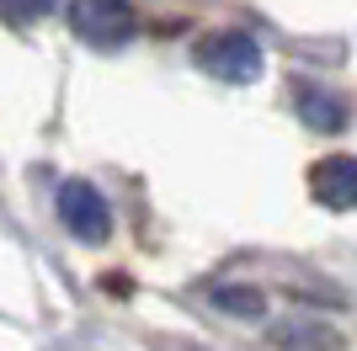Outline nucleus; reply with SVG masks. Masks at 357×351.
I'll list each match as a JSON object with an SVG mask.
<instances>
[{
    "label": "nucleus",
    "instance_id": "f257e3e1",
    "mask_svg": "<svg viewBox=\"0 0 357 351\" xmlns=\"http://www.w3.org/2000/svg\"><path fill=\"white\" fill-rule=\"evenodd\" d=\"M197 64L229 86H251L256 75H261V48H256L251 32H208L203 43H197Z\"/></svg>",
    "mask_w": 357,
    "mask_h": 351
},
{
    "label": "nucleus",
    "instance_id": "20e7f679",
    "mask_svg": "<svg viewBox=\"0 0 357 351\" xmlns=\"http://www.w3.org/2000/svg\"><path fill=\"white\" fill-rule=\"evenodd\" d=\"M310 187L326 208H357V160L352 155H326L310 171Z\"/></svg>",
    "mask_w": 357,
    "mask_h": 351
},
{
    "label": "nucleus",
    "instance_id": "f03ea898",
    "mask_svg": "<svg viewBox=\"0 0 357 351\" xmlns=\"http://www.w3.org/2000/svg\"><path fill=\"white\" fill-rule=\"evenodd\" d=\"M70 27L91 48H123L134 38V11L128 0H70Z\"/></svg>",
    "mask_w": 357,
    "mask_h": 351
},
{
    "label": "nucleus",
    "instance_id": "423d86ee",
    "mask_svg": "<svg viewBox=\"0 0 357 351\" xmlns=\"http://www.w3.org/2000/svg\"><path fill=\"white\" fill-rule=\"evenodd\" d=\"M213 304L224 309V314H245V320H261L267 314V298L256 288H235V282H213V292H208Z\"/></svg>",
    "mask_w": 357,
    "mask_h": 351
},
{
    "label": "nucleus",
    "instance_id": "39448f33",
    "mask_svg": "<svg viewBox=\"0 0 357 351\" xmlns=\"http://www.w3.org/2000/svg\"><path fill=\"white\" fill-rule=\"evenodd\" d=\"M294 102H298V117H304L314 133H342L347 128V102L336 96V91L314 86V80H298Z\"/></svg>",
    "mask_w": 357,
    "mask_h": 351
},
{
    "label": "nucleus",
    "instance_id": "7ed1b4c3",
    "mask_svg": "<svg viewBox=\"0 0 357 351\" xmlns=\"http://www.w3.org/2000/svg\"><path fill=\"white\" fill-rule=\"evenodd\" d=\"M54 208H59L64 229H70L75 240H86V245H102L107 234H112V208H107V197L91 187V181H64Z\"/></svg>",
    "mask_w": 357,
    "mask_h": 351
},
{
    "label": "nucleus",
    "instance_id": "0eeeda50",
    "mask_svg": "<svg viewBox=\"0 0 357 351\" xmlns=\"http://www.w3.org/2000/svg\"><path fill=\"white\" fill-rule=\"evenodd\" d=\"M59 6V0H0V22H11V27H27L38 16H48Z\"/></svg>",
    "mask_w": 357,
    "mask_h": 351
},
{
    "label": "nucleus",
    "instance_id": "6e6552de",
    "mask_svg": "<svg viewBox=\"0 0 357 351\" xmlns=\"http://www.w3.org/2000/svg\"><path fill=\"white\" fill-rule=\"evenodd\" d=\"M272 341H283V346H294V341H314V346H336V336H331L326 325H310V330H272Z\"/></svg>",
    "mask_w": 357,
    "mask_h": 351
}]
</instances>
